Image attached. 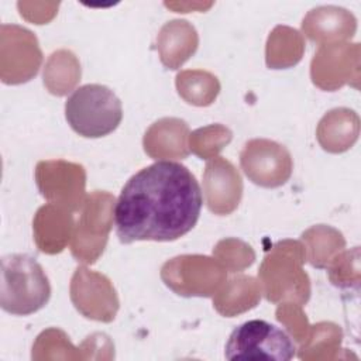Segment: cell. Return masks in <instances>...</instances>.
<instances>
[{
    "label": "cell",
    "instance_id": "obj_6",
    "mask_svg": "<svg viewBox=\"0 0 361 361\" xmlns=\"http://www.w3.org/2000/svg\"><path fill=\"white\" fill-rule=\"evenodd\" d=\"M204 196L207 207L216 214L231 213L241 199L243 182L235 168L223 158H216L206 165Z\"/></svg>",
    "mask_w": 361,
    "mask_h": 361
},
{
    "label": "cell",
    "instance_id": "obj_4",
    "mask_svg": "<svg viewBox=\"0 0 361 361\" xmlns=\"http://www.w3.org/2000/svg\"><path fill=\"white\" fill-rule=\"evenodd\" d=\"M295 353L296 347L290 337L282 329L261 319L237 326L224 347V357L230 361H288Z\"/></svg>",
    "mask_w": 361,
    "mask_h": 361
},
{
    "label": "cell",
    "instance_id": "obj_1",
    "mask_svg": "<svg viewBox=\"0 0 361 361\" xmlns=\"http://www.w3.org/2000/svg\"><path fill=\"white\" fill-rule=\"evenodd\" d=\"M203 193L182 164L157 161L134 173L114 204L116 234L123 244L175 241L197 223Z\"/></svg>",
    "mask_w": 361,
    "mask_h": 361
},
{
    "label": "cell",
    "instance_id": "obj_3",
    "mask_svg": "<svg viewBox=\"0 0 361 361\" xmlns=\"http://www.w3.org/2000/svg\"><path fill=\"white\" fill-rule=\"evenodd\" d=\"M65 118L80 137L100 138L113 133L123 120L117 94L100 83L79 86L65 102Z\"/></svg>",
    "mask_w": 361,
    "mask_h": 361
},
{
    "label": "cell",
    "instance_id": "obj_5",
    "mask_svg": "<svg viewBox=\"0 0 361 361\" xmlns=\"http://www.w3.org/2000/svg\"><path fill=\"white\" fill-rule=\"evenodd\" d=\"M244 173L262 188H278L292 173V158L289 151L269 140H251L240 154Z\"/></svg>",
    "mask_w": 361,
    "mask_h": 361
},
{
    "label": "cell",
    "instance_id": "obj_2",
    "mask_svg": "<svg viewBox=\"0 0 361 361\" xmlns=\"http://www.w3.org/2000/svg\"><path fill=\"white\" fill-rule=\"evenodd\" d=\"M49 298V279L34 257L8 254L1 258L0 306L4 312L28 316L42 309Z\"/></svg>",
    "mask_w": 361,
    "mask_h": 361
}]
</instances>
